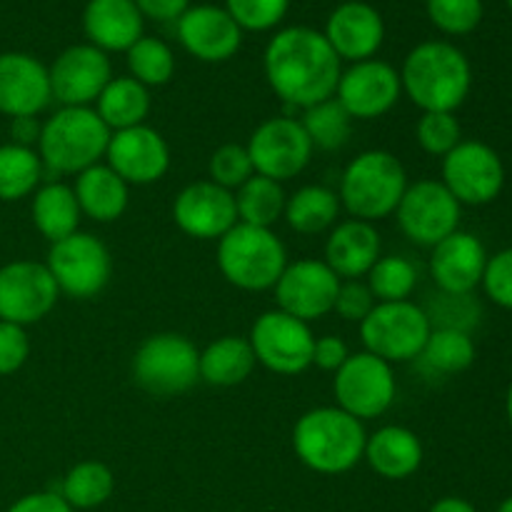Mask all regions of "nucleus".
Masks as SVG:
<instances>
[{
    "mask_svg": "<svg viewBox=\"0 0 512 512\" xmlns=\"http://www.w3.org/2000/svg\"><path fill=\"white\" fill-rule=\"evenodd\" d=\"M135 5L143 18L170 23V20H180V15L190 8V0H135Z\"/></svg>",
    "mask_w": 512,
    "mask_h": 512,
    "instance_id": "8fccbe9b",
    "label": "nucleus"
},
{
    "mask_svg": "<svg viewBox=\"0 0 512 512\" xmlns=\"http://www.w3.org/2000/svg\"><path fill=\"white\" fill-rule=\"evenodd\" d=\"M8 512H75L65 503V498L55 490H43V493H30L15 500Z\"/></svg>",
    "mask_w": 512,
    "mask_h": 512,
    "instance_id": "09e8293b",
    "label": "nucleus"
},
{
    "mask_svg": "<svg viewBox=\"0 0 512 512\" xmlns=\"http://www.w3.org/2000/svg\"><path fill=\"white\" fill-rule=\"evenodd\" d=\"M288 265V250L270 228L238 223L218 240V268L230 285L248 293L273 290Z\"/></svg>",
    "mask_w": 512,
    "mask_h": 512,
    "instance_id": "423d86ee",
    "label": "nucleus"
},
{
    "mask_svg": "<svg viewBox=\"0 0 512 512\" xmlns=\"http://www.w3.org/2000/svg\"><path fill=\"white\" fill-rule=\"evenodd\" d=\"M495 512H512V495H510V498H505L503 503H500V508Z\"/></svg>",
    "mask_w": 512,
    "mask_h": 512,
    "instance_id": "5fc2aeb1",
    "label": "nucleus"
},
{
    "mask_svg": "<svg viewBox=\"0 0 512 512\" xmlns=\"http://www.w3.org/2000/svg\"><path fill=\"white\" fill-rule=\"evenodd\" d=\"M53 103L48 68L28 53H0V113L40 115Z\"/></svg>",
    "mask_w": 512,
    "mask_h": 512,
    "instance_id": "5701e85b",
    "label": "nucleus"
},
{
    "mask_svg": "<svg viewBox=\"0 0 512 512\" xmlns=\"http://www.w3.org/2000/svg\"><path fill=\"white\" fill-rule=\"evenodd\" d=\"M45 265L60 295L75 300H90L100 295L113 275V258H110L108 245L83 230L58 243H50Z\"/></svg>",
    "mask_w": 512,
    "mask_h": 512,
    "instance_id": "1a4fd4ad",
    "label": "nucleus"
},
{
    "mask_svg": "<svg viewBox=\"0 0 512 512\" xmlns=\"http://www.w3.org/2000/svg\"><path fill=\"white\" fill-rule=\"evenodd\" d=\"M403 93L423 113H455L473 85V68L463 50L443 40L415 45L400 70Z\"/></svg>",
    "mask_w": 512,
    "mask_h": 512,
    "instance_id": "f03ea898",
    "label": "nucleus"
},
{
    "mask_svg": "<svg viewBox=\"0 0 512 512\" xmlns=\"http://www.w3.org/2000/svg\"><path fill=\"white\" fill-rule=\"evenodd\" d=\"M340 198L325 185H303L285 200V223L300 235H318L333 228L340 215Z\"/></svg>",
    "mask_w": 512,
    "mask_h": 512,
    "instance_id": "2f4dec72",
    "label": "nucleus"
},
{
    "mask_svg": "<svg viewBox=\"0 0 512 512\" xmlns=\"http://www.w3.org/2000/svg\"><path fill=\"white\" fill-rule=\"evenodd\" d=\"M348 358H350V348L343 338H338V335H323V338H315V345H313L315 368L325 370V373H338Z\"/></svg>",
    "mask_w": 512,
    "mask_h": 512,
    "instance_id": "de8ad7c7",
    "label": "nucleus"
},
{
    "mask_svg": "<svg viewBox=\"0 0 512 512\" xmlns=\"http://www.w3.org/2000/svg\"><path fill=\"white\" fill-rule=\"evenodd\" d=\"M30 355V338L23 325L0 320V375L18 373Z\"/></svg>",
    "mask_w": 512,
    "mask_h": 512,
    "instance_id": "49530a36",
    "label": "nucleus"
},
{
    "mask_svg": "<svg viewBox=\"0 0 512 512\" xmlns=\"http://www.w3.org/2000/svg\"><path fill=\"white\" fill-rule=\"evenodd\" d=\"M343 60L330 48L323 33L305 25L285 28L270 38L263 68L273 93L288 108H310L333 98Z\"/></svg>",
    "mask_w": 512,
    "mask_h": 512,
    "instance_id": "f257e3e1",
    "label": "nucleus"
},
{
    "mask_svg": "<svg viewBox=\"0 0 512 512\" xmlns=\"http://www.w3.org/2000/svg\"><path fill=\"white\" fill-rule=\"evenodd\" d=\"M253 175H255L253 160H250V153L245 145H238V143L220 145L208 160V180H213V183L220 185V188L230 190V193H235L240 185L248 183Z\"/></svg>",
    "mask_w": 512,
    "mask_h": 512,
    "instance_id": "ea45409f",
    "label": "nucleus"
},
{
    "mask_svg": "<svg viewBox=\"0 0 512 512\" xmlns=\"http://www.w3.org/2000/svg\"><path fill=\"white\" fill-rule=\"evenodd\" d=\"M175 225L195 240H220L238 225L235 193L213 180H195L185 185L173 200Z\"/></svg>",
    "mask_w": 512,
    "mask_h": 512,
    "instance_id": "6ab92c4d",
    "label": "nucleus"
},
{
    "mask_svg": "<svg viewBox=\"0 0 512 512\" xmlns=\"http://www.w3.org/2000/svg\"><path fill=\"white\" fill-rule=\"evenodd\" d=\"M83 30L103 53H128L143 38V13L135 0H88Z\"/></svg>",
    "mask_w": 512,
    "mask_h": 512,
    "instance_id": "a878e982",
    "label": "nucleus"
},
{
    "mask_svg": "<svg viewBox=\"0 0 512 512\" xmlns=\"http://www.w3.org/2000/svg\"><path fill=\"white\" fill-rule=\"evenodd\" d=\"M73 193L80 213L95 223H115L123 218L130 203V185L108 163H98L75 175Z\"/></svg>",
    "mask_w": 512,
    "mask_h": 512,
    "instance_id": "cd10ccee",
    "label": "nucleus"
},
{
    "mask_svg": "<svg viewBox=\"0 0 512 512\" xmlns=\"http://www.w3.org/2000/svg\"><path fill=\"white\" fill-rule=\"evenodd\" d=\"M428 15L435 28L448 35H468L483 20V0H428Z\"/></svg>",
    "mask_w": 512,
    "mask_h": 512,
    "instance_id": "79ce46f5",
    "label": "nucleus"
},
{
    "mask_svg": "<svg viewBox=\"0 0 512 512\" xmlns=\"http://www.w3.org/2000/svg\"><path fill=\"white\" fill-rule=\"evenodd\" d=\"M40 130H43V123L38 120V115H25V118L10 120V138H13L15 145H23V148L38 145Z\"/></svg>",
    "mask_w": 512,
    "mask_h": 512,
    "instance_id": "3c124183",
    "label": "nucleus"
},
{
    "mask_svg": "<svg viewBox=\"0 0 512 512\" xmlns=\"http://www.w3.org/2000/svg\"><path fill=\"white\" fill-rule=\"evenodd\" d=\"M285 200L288 195H285L283 185L255 173L248 183L235 190L238 223L273 230V225L283 218Z\"/></svg>",
    "mask_w": 512,
    "mask_h": 512,
    "instance_id": "f704fd0d",
    "label": "nucleus"
},
{
    "mask_svg": "<svg viewBox=\"0 0 512 512\" xmlns=\"http://www.w3.org/2000/svg\"><path fill=\"white\" fill-rule=\"evenodd\" d=\"M403 95L400 70L385 60L370 58L353 63L340 73L335 100L348 110L353 120H375L398 105Z\"/></svg>",
    "mask_w": 512,
    "mask_h": 512,
    "instance_id": "dca6fc26",
    "label": "nucleus"
},
{
    "mask_svg": "<svg viewBox=\"0 0 512 512\" xmlns=\"http://www.w3.org/2000/svg\"><path fill=\"white\" fill-rule=\"evenodd\" d=\"M415 138L425 153L445 158L463 140V128L455 113H423L415 125Z\"/></svg>",
    "mask_w": 512,
    "mask_h": 512,
    "instance_id": "a19ab883",
    "label": "nucleus"
},
{
    "mask_svg": "<svg viewBox=\"0 0 512 512\" xmlns=\"http://www.w3.org/2000/svg\"><path fill=\"white\" fill-rule=\"evenodd\" d=\"M325 38L340 60L360 63L375 58L385 40L383 15L363 0H348L330 13Z\"/></svg>",
    "mask_w": 512,
    "mask_h": 512,
    "instance_id": "b1692460",
    "label": "nucleus"
},
{
    "mask_svg": "<svg viewBox=\"0 0 512 512\" xmlns=\"http://www.w3.org/2000/svg\"><path fill=\"white\" fill-rule=\"evenodd\" d=\"M365 425L338 405L313 408L293 428V448L300 463L320 475H343L363 460Z\"/></svg>",
    "mask_w": 512,
    "mask_h": 512,
    "instance_id": "7ed1b4c3",
    "label": "nucleus"
},
{
    "mask_svg": "<svg viewBox=\"0 0 512 512\" xmlns=\"http://www.w3.org/2000/svg\"><path fill=\"white\" fill-rule=\"evenodd\" d=\"M380 233L375 223L343 220L330 228L325 240V265L340 280H360L370 273L380 258Z\"/></svg>",
    "mask_w": 512,
    "mask_h": 512,
    "instance_id": "393cba45",
    "label": "nucleus"
},
{
    "mask_svg": "<svg viewBox=\"0 0 512 512\" xmlns=\"http://www.w3.org/2000/svg\"><path fill=\"white\" fill-rule=\"evenodd\" d=\"M95 113L108 125L110 133L145 125L150 113V90L130 75H118L95 100Z\"/></svg>",
    "mask_w": 512,
    "mask_h": 512,
    "instance_id": "7c9ffc66",
    "label": "nucleus"
},
{
    "mask_svg": "<svg viewBox=\"0 0 512 512\" xmlns=\"http://www.w3.org/2000/svg\"><path fill=\"white\" fill-rule=\"evenodd\" d=\"M505 3H508V8L512 10V0H505Z\"/></svg>",
    "mask_w": 512,
    "mask_h": 512,
    "instance_id": "6e6d98bb",
    "label": "nucleus"
},
{
    "mask_svg": "<svg viewBox=\"0 0 512 512\" xmlns=\"http://www.w3.org/2000/svg\"><path fill=\"white\" fill-rule=\"evenodd\" d=\"M30 213H33V225L38 233L50 243L78 233L80 218H83L73 188L60 180H50L35 190Z\"/></svg>",
    "mask_w": 512,
    "mask_h": 512,
    "instance_id": "c756f323",
    "label": "nucleus"
},
{
    "mask_svg": "<svg viewBox=\"0 0 512 512\" xmlns=\"http://www.w3.org/2000/svg\"><path fill=\"white\" fill-rule=\"evenodd\" d=\"M430 330L433 325L428 313L413 300L375 303L368 318L360 323V340L368 353L378 355L385 363H410L420 355Z\"/></svg>",
    "mask_w": 512,
    "mask_h": 512,
    "instance_id": "6e6552de",
    "label": "nucleus"
},
{
    "mask_svg": "<svg viewBox=\"0 0 512 512\" xmlns=\"http://www.w3.org/2000/svg\"><path fill=\"white\" fill-rule=\"evenodd\" d=\"M338 288L340 278L325 265V260L303 258L285 265L273 290L278 310L303 323H313L333 313Z\"/></svg>",
    "mask_w": 512,
    "mask_h": 512,
    "instance_id": "a211bd4d",
    "label": "nucleus"
},
{
    "mask_svg": "<svg viewBox=\"0 0 512 512\" xmlns=\"http://www.w3.org/2000/svg\"><path fill=\"white\" fill-rule=\"evenodd\" d=\"M425 458L418 435L403 425H385L365 440L363 460L385 480H408L420 470Z\"/></svg>",
    "mask_w": 512,
    "mask_h": 512,
    "instance_id": "bb28decb",
    "label": "nucleus"
},
{
    "mask_svg": "<svg viewBox=\"0 0 512 512\" xmlns=\"http://www.w3.org/2000/svg\"><path fill=\"white\" fill-rule=\"evenodd\" d=\"M290 0H225V10L233 15L240 30H263L275 28L285 18Z\"/></svg>",
    "mask_w": 512,
    "mask_h": 512,
    "instance_id": "37998d69",
    "label": "nucleus"
},
{
    "mask_svg": "<svg viewBox=\"0 0 512 512\" xmlns=\"http://www.w3.org/2000/svg\"><path fill=\"white\" fill-rule=\"evenodd\" d=\"M370 293L378 303H400L410 300L418 285V270L403 255H380L378 263L365 275Z\"/></svg>",
    "mask_w": 512,
    "mask_h": 512,
    "instance_id": "4c0bfd02",
    "label": "nucleus"
},
{
    "mask_svg": "<svg viewBox=\"0 0 512 512\" xmlns=\"http://www.w3.org/2000/svg\"><path fill=\"white\" fill-rule=\"evenodd\" d=\"M178 40L203 63H223L240 50L243 30L225 8L195 5L180 15Z\"/></svg>",
    "mask_w": 512,
    "mask_h": 512,
    "instance_id": "412c9836",
    "label": "nucleus"
},
{
    "mask_svg": "<svg viewBox=\"0 0 512 512\" xmlns=\"http://www.w3.org/2000/svg\"><path fill=\"white\" fill-rule=\"evenodd\" d=\"M73 510H93L108 503L115 493V475L100 460L73 465L60 480L58 490Z\"/></svg>",
    "mask_w": 512,
    "mask_h": 512,
    "instance_id": "72a5a7b5",
    "label": "nucleus"
},
{
    "mask_svg": "<svg viewBox=\"0 0 512 512\" xmlns=\"http://www.w3.org/2000/svg\"><path fill=\"white\" fill-rule=\"evenodd\" d=\"M460 213L463 205L440 180H418L405 188L395 218L410 243L435 248L440 240L460 230Z\"/></svg>",
    "mask_w": 512,
    "mask_h": 512,
    "instance_id": "f8f14e48",
    "label": "nucleus"
},
{
    "mask_svg": "<svg viewBox=\"0 0 512 512\" xmlns=\"http://www.w3.org/2000/svg\"><path fill=\"white\" fill-rule=\"evenodd\" d=\"M430 255V275L440 293L448 295H470L483 283L485 265H488V250L483 240L465 230H455L445 240H440Z\"/></svg>",
    "mask_w": 512,
    "mask_h": 512,
    "instance_id": "4be33fe9",
    "label": "nucleus"
},
{
    "mask_svg": "<svg viewBox=\"0 0 512 512\" xmlns=\"http://www.w3.org/2000/svg\"><path fill=\"white\" fill-rule=\"evenodd\" d=\"M248 340L255 360L275 375H300L313 365L315 335L310 323L278 308L255 318Z\"/></svg>",
    "mask_w": 512,
    "mask_h": 512,
    "instance_id": "9b49d317",
    "label": "nucleus"
},
{
    "mask_svg": "<svg viewBox=\"0 0 512 512\" xmlns=\"http://www.w3.org/2000/svg\"><path fill=\"white\" fill-rule=\"evenodd\" d=\"M110 128L95 108H60L43 123L38 155L45 173L78 175L105 158Z\"/></svg>",
    "mask_w": 512,
    "mask_h": 512,
    "instance_id": "20e7f679",
    "label": "nucleus"
},
{
    "mask_svg": "<svg viewBox=\"0 0 512 512\" xmlns=\"http://www.w3.org/2000/svg\"><path fill=\"white\" fill-rule=\"evenodd\" d=\"M125 55H128L130 78L145 88H160L175 75V55L163 40L143 35Z\"/></svg>",
    "mask_w": 512,
    "mask_h": 512,
    "instance_id": "58836bf2",
    "label": "nucleus"
},
{
    "mask_svg": "<svg viewBox=\"0 0 512 512\" xmlns=\"http://www.w3.org/2000/svg\"><path fill=\"white\" fill-rule=\"evenodd\" d=\"M440 183L460 205H488L505 188L503 158L480 140H460L443 158Z\"/></svg>",
    "mask_w": 512,
    "mask_h": 512,
    "instance_id": "ddd939ff",
    "label": "nucleus"
},
{
    "mask_svg": "<svg viewBox=\"0 0 512 512\" xmlns=\"http://www.w3.org/2000/svg\"><path fill=\"white\" fill-rule=\"evenodd\" d=\"M428 512H478L473 503H468L465 498H455V495H448V498H440L438 503H433V508Z\"/></svg>",
    "mask_w": 512,
    "mask_h": 512,
    "instance_id": "603ef678",
    "label": "nucleus"
},
{
    "mask_svg": "<svg viewBox=\"0 0 512 512\" xmlns=\"http://www.w3.org/2000/svg\"><path fill=\"white\" fill-rule=\"evenodd\" d=\"M245 148L253 160L255 173L275 183H285L303 173L315 150L300 120L290 115H278L260 123Z\"/></svg>",
    "mask_w": 512,
    "mask_h": 512,
    "instance_id": "4468645a",
    "label": "nucleus"
},
{
    "mask_svg": "<svg viewBox=\"0 0 512 512\" xmlns=\"http://www.w3.org/2000/svg\"><path fill=\"white\" fill-rule=\"evenodd\" d=\"M133 378L155 398L188 393L200 380V350L180 333H155L133 355Z\"/></svg>",
    "mask_w": 512,
    "mask_h": 512,
    "instance_id": "0eeeda50",
    "label": "nucleus"
},
{
    "mask_svg": "<svg viewBox=\"0 0 512 512\" xmlns=\"http://www.w3.org/2000/svg\"><path fill=\"white\" fill-rule=\"evenodd\" d=\"M300 125H303L313 148L340 150L348 143L350 130H353V118H350L348 110L333 95V98L323 100V103L305 108Z\"/></svg>",
    "mask_w": 512,
    "mask_h": 512,
    "instance_id": "e433bc0d",
    "label": "nucleus"
},
{
    "mask_svg": "<svg viewBox=\"0 0 512 512\" xmlns=\"http://www.w3.org/2000/svg\"><path fill=\"white\" fill-rule=\"evenodd\" d=\"M378 300L370 293L368 283L363 280H340L338 295H335L333 313H338L340 318L348 320V323H363L370 315V310L375 308Z\"/></svg>",
    "mask_w": 512,
    "mask_h": 512,
    "instance_id": "a18cd8bd",
    "label": "nucleus"
},
{
    "mask_svg": "<svg viewBox=\"0 0 512 512\" xmlns=\"http://www.w3.org/2000/svg\"><path fill=\"white\" fill-rule=\"evenodd\" d=\"M415 360L428 375L448 378V375L465 373L475 363V343L465 330L433 328Z\"/></svg>",
    "mask_w": 512,
    "mask_h": 512,
    "instance_id": "473e14b6",
    "label": "nucleus"
},
{
    "mask_svg": "<svg viewBox=\"0 0 512 512\" xmlns=\"http://www.w3.org/2000/svg\"><path fill=\"white\" fill-rule=\"evenodd\" d=\"M255 360L253 345L240 335H223L200 350V380L215 388H235L253 375Z\"/></svg>",
    "mask_w": 512,
    "mask_h": 512,
    "instance_id": "c85d7f7f",
    "label": "nucleus"
},
{
    "mask_svg": "<svg viewBox=\"0 0 512 512\" xmlns=\"http://www.w3.org/2000/svg\"><path fill=\"white\" fill-rule=\"evenodd\" d=\"M480 285L495 305L512 310V248L490 255Z\"/></svg>",
    "mask_w": 512,
    "mask_h": 512,
    "instance_id": "c03bdc74",
    "label": "nucleus"
},
{
    "mask_svg": "<svg viewBox=\"0 0 512 512\" xmlns=\"http://www.w3.org/2000/svg\"><path fill=\"white\" fill-rule=\"evenodd\" d=\"M50 93L63 108H90L113 80L108 53L95 45H70L48 68Z\"/></svg>",
    "mask_w": 512,
    "mask_h": 512,
    "instance_id": "f3484780",
    "label": "nucleus"
},
{
    "mask_svg": "<svg viewBox=\"0 0 512 512\" xmlns=\"http://www.w3.org/2000/svg\"><path fill=\"white\" fill-rule=\"evenodd\" d=\"M333 393L338 408L358 418L360 423L380 418L388 413L398 393L393 365L368 350L355 355L350 353L343 368L335 373Z\"/></svg>",
    "mask_w": 512,
    "mask_h": 512,
    "instance_id": "9d476101",
    "label": "nucleus"
},
{
    "mask_svg": "<svg viewBox=\"0 0 512 512\" xmlns=\"http://www.w3.org/2000/svg\"><path fill=\"white\" fill-rule=\"evenodd\" d=\"M105 163L128 185L158 183L170 168L168 140L150 125L118 130L110 135Z\"/></svg>",
    "mask_w": 512,
    "mask_h": 512,
    "instance_id": "aec40b11",
    "label": "nucleus"
},
{
    "mask_svg": "<svg viewBox=\"0 0 512 512\" xmlns=\"http://www.w3.org/2000/svg\"><path fill=\"white\" fill-rule=\"evenodd\" d=\"M505 413H508V423H510V428H512V383H510V388H508V395H505Z\"/></svg>",
    "mask_w": 512,
    "mask_h": 512,
    "instance_id": "864d4df0",
    "label": "nucleus"
},
{
    "mask_svg": "<svg viewBox=\"0 0 512 512\" xmlns=\"http://www.w3.org/2000/svg\"><path fill=\"white\" fill-rule=\"evenodd\" d=\"M60 290L48 265L13 260L0 268V320L15 325L40 323L55 308Z\"/></svg>",
    "mask_w": 512,
    "mask_h": 512,
    "instance_id": "2eb2a0df",
    "label": "nucleus"
},
{
    "mask_svg": "<svg viewBox=\"0 0 512 512\" xmlns=\"http://www.w3.org/2000/svg\"><path fill=\"white\" fill-rule=\"evenodd\" d=\"M45 168L38 150L23 148V145L5 143L0 145V200L15 203L40 188Z\"/></svg>",
    "mask_w": 512,
    "mask_h": 512,
    "instance_id": "c9c22d12",
    "label": "nucleus"
},
{
    "mask_svg": "<svg viewBox=\"0 0 512 512\" xmlns=\"http://www.w3.org/2000/svg\"><path fill=\"white\" fill-rule=\"evenodd\" d=\"M408 185L400 158L390 150H365L343 170L338 198L350 218L375 223L395 215Z\"/></svg>",
    "mask_w": 512,
    "mask_h": 512,
    "instance_id": "39448f33",
    "label": "nucleus"
}]
</instances>
